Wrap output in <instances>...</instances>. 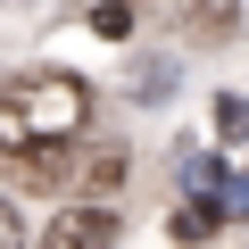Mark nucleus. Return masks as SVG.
<instances>
[{
  "instance_id": "f257e3e1",
  "label": "nucleus",
  "mask_w": 249,
  "mask_h": 249,
  "mask_svg": "<svg viewBox=\"0 0 249 249\" xmlns=\"http://www.w3.org/2000/svg\"><path fill=\"white\" fill-rule=\"evenodd\" d=\"M83 124H91V83L67 67H25L0 83V158L17 183H67L83 158Z\"/></svg>"
},
{
  "instance_id": "f03ea898",
  "label": "nucleus",
  "mask_w": 249,
  "mask_h": 249,
  "mask_svg": "<svg viewBox=\"0 0 249 249\" xmlns=\"http://www.w3.org/2000/svg\"><path fill=\"white\" fill-rule=\"evenodd\" d=\"M116 208L108 199H75V208H58V224H50V241L42 249H116Z\"/></svg>"
},
{
  "instance_id": "7ed1b4c3",
  "label": "nucleus",
  "mask_w": 249,
  "mask_h": 249,
  "mask_svg": "<svg viewBox=\"0 0 249 249\" xmlns=\"http://www.w3.org/2000/svg\"><path fill=\"white\" fill-rule=\"evenodd\" d=\"M241 34V0H191V42H232Z\"/></svg>"
},
{
  "instance_id": "20e7f679",
  "label": "nucleus",
  "mask_w": 249,
  "mask_h": 249,
  "mask_svg": "<svg viewBox=\"0 0 249 249\" xmlns=\"http://www.w3.org/2000/svg\"><path fill=\"white\" fill-rule=\"evenodd\" d=\"M116 183H124V150L108 142V150H91V158H83V199H108Z\"/></svg>"
},
{
  "instance_id": "39448f33",
  "label": "nucleus",
  "mask_w": 249,
  "mask_h": 249,
  "mask_svg": "<svg viewBox=\"0 0 249 249\" xmlns=\"http://www.w3.org/2000/svg\"><path fill=\"white\" fill-rule=\"evenodd\" d=\"M133 100H150V108L175 100V58H142V67H133Z\"/></svg>"
},
{
  "instance_id": "423d86ee",
  "label": "nucleus",
  "mask_w": 249,
  "mask_h": 249,
  "mask_svg": "<svg viewBox=\"0 0 249 249\" xmlns=\"http://www.w3.org/2000/svg\"><path fill=\"white\" fill-rule=\"evenodd\" d=\"M91 25H100L108 42H124V34H133V0H100V9H91Z\"/></svg>"
},
{
  "instance_id": "0eeeda50",
  "label": "nucleus",
  "mask_w": 249,
  "mask_h": 249,
  "mask_svg": "<svg viewBox=\"0 0 249 249\" xmlns=\"http://www.w3.org/2000/svg\"><path fill=\"white\" fill-rule=\"evenodd\" d=\"M216 133L224 142H249V100H232V91L216 100Z\"/></svg>"
},
{
  "instance_id": "6e6552de",
  "label": "nucleus",
  "mask_w": 249,
  "mask_h": 249,
  "mask_svg": "<svg viewBox=\"0 0 249 249\" xmlns=\"http://www.w3.org/2000/svg\"><path fill=\"white\" fill-rule=\"evenodd\" d=\"M208 232H216V208H183L175 216V241H208Z\"/></svg>"
},
{
  "instance_id": "1a4fd4ad",
  "label": "nucleus",
  "mask_w": 249,
  "mask_h": 249,
  "mask_svg": "<svg viewBox=\"0 0 249 249\" xmlns=\"http://www.w3.org/2000/svg\"><path fill=\"white\" fill-rule=\"evenodd\" d=\"M0 249H25V232H17V208L0 199Z\"/></svg>"
},
{
  "instance_id": "9d476101",
  "label": "nucleus",
  "mask_w": 249,
  "mask_h": 249,
  "mask_svg": "<svg viewBox=\"0 0 249 249\" xmlns=\"http://www.w3.org/2000/svg\"><path fill=\"white\" fill-rule=\"evenodd\" d=\"M0 9H34V0H0Z\"/></svg>"
}]
</instances>
